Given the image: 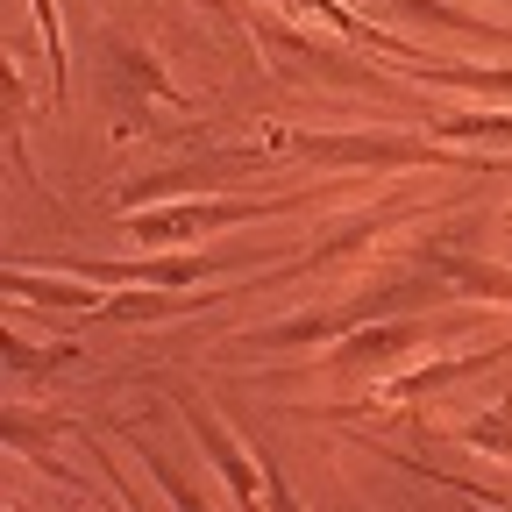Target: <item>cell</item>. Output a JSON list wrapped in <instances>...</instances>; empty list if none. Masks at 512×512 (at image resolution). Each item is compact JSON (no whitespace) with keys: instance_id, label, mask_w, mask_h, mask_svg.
Returning <instances> with one entry per match:
<instances>
[{"instance_id":"1","label":"cell","mask_w":512,"mask_h":512,"mask_svg":"<svg viewBox=\"0 0 512 512\" xmlns=\"http://www.w3.org/2000/svg\"><path fill=\"white\" fill-rule=\"evenodd\" d=\"M256 214H285L278 200H200V207H136L128 214V242L164 249V242H192L200 228H235Z\"/></svg>"},{"instance_id":"9","label":"cell","mask_w":512,"mask_h":512,"mask_svg":"<svg viewBox=\"0 0 512 512\" xmlns=\"http://www.w3.org/2000/svg\"><path fill=\"white\" fill-rule=\"evenodd\" d=\"M136 456H143V470H150V477L164 484V498H178V512H207V498L192 491V484H185V477H178V470H171V463L157 456V448H136Z\"/></svg>"},{"instance_id":"2","label":"cell","mask_w":512,"mask_h":512,"mask_svg":"<svg viewBox=\"0 0 512 512\" xmlns=\"http://www.w3.org/2000/svg\"><path fill=\"white\" fill-rule=\"evenodd\" d=\"M185 406V420H192V434H200V448L214 456V470L235 484V498H242V512H271V491H264V477L249 470V456H242V441L235 434H221V420L200 406V399H178Z\"/></svg>"},{"instance_id":"15","label":"cell","mask_w":512,"mask_h":512,"mask_svg":"<svg viewBox=\"0 0 512 512\" xmlns=\"http://www.w3.org/2000/svg\"><path fill=\"white\" fill-rule=\"evenodd\" d=\"M200 8H214V15H228V0H200Z\"/></svg>"},{"instance_id":"6","label":"cell","mask_w":512,"mask_h":512,"mask_svg":"<svg viewBox=\"0 0 512 512\" xmlns=\"http://www.w3.org/2000/svg\"><path fill=\"white\" fill-rule=\"evenodd\" d=\"M214 264L207 256H164V264H136V271H100V278H143V285H192V278H207Z\"/></svg>"},{"instance_id":"14","label":"cell","mask_w":512,"mask_h":512,"mask_svg":"<svg viewBox=\"0 0 512 512\" xmlns=\"http://www.w3.org/2000/svg\"><path fill=\"white\" fill-rule=\"evenodd\" d=\"M271 512H306V505L285 491V477H271Z\"/></svg>"},{"instance_id":"7","label":"cell","mask_w":512,"mask_h":512,"mask_svg":"<svg viewBox=\"0 0 512 512\" xmlns=\"http://www.w3.org/2000/svg\"><path fill=\"white\" fill-rule=\"evenodd\" d=\"M114 72H121L128 86H143V93H157V100H171V79L157 72V64H150V57H143L136 43H121V50H114Z\"/></svg>"},{"instance_id":"16","label":"cell","mask_w":512,"mask_h":512,"mask_svg":"<svg viewBox=\"0 0 512 512\" xmlns=\"http://www.w3.org/2000/svg\"><path fill=\"white\" fill-rule=\"evenodd\" d=\"M278 8H292V0H278Z\"/></svg>"},{"instance_id":"10","label":"cell","mask_w":512,"mask_h":512,"mask_svg":"<svg viewBox=\"0 0 512 512\" xmlns=\"http://www.w3.org/2000/svg\"><path fill=\"white\" fill-rule=\"evenodd\" d=\"M441 136H512V114H448Z\"/></svg>"},{"instance_id":"11","label":"cell","mask_w":512,"mask_h":512,"mask_svg":"<svg viewBox=\"0 0 512 512\" xmlns=\"http://www.w3.org/2000/svg\"><path fill=\"white\" fill-rule=\"evenodd\" d=\"M470 441H477V448H505V456H512V406H498L491 420H477Z\"/></svg>"},{"instance_id":"12","label":"cell","mask_w":512,"mask_h":512,"mask_svg":"<svg viewBox=\"0 0 512 512\" xmlns=\"http://www.w3.org/2000/svg\"><path fill=\"white\" fill-rule=\"evenodd\" d=\"M36 8V22H43V43H50V72H57V86H64V29H57V8L50 0H29Z\"/></svg>"},{"instance_id":"13","label":"cell","mask_w":512,"mask_h":512,"mask_svg":"<svg viewBox=\"0 0 512 512\" xmlns=\"http://www.w3.org/2000/svg\"><path fill=\"white\" fill-rule=\"evenodd\" d=\"M441 86H484V93H512V72H427Z\"/></svg>"},{"instance_id":"8","label":"cell","mask_w":512,"mask_h":512,"mask_svg":"<svg viewBox=\"0 0 512 512\" xmlns=\"http://www.w3.org/2000/svg\"><path fill=\"white\" fill-rule=\"evenodd\" d=\"M448 285H470V292H491V299H512V278L505 271H484V264H463V256H448L441 264Z\"/></svg>"},{"instance_id":"3","label":"cell","mask_w":512,"mask_h":512,"mask_svg":"<svg viewBox=\"0 0 512 512\" xmlns=\"http://www.w3.org/2000/svg\"><path fill=\"white\" fill-rule=\"evenodd\" d=\"M292 150L320 157V164H420L427 157L406 136H292Z\"/></svg>"},{"instance_id":"4","label":"cell","mask_w":512,"mask_h":512,"mask_svg":"<svg viewBox=\"0 0 512 512\" xmlns=\"http://www.w3.org/2000/svg\"><path fill=\"white\" fill-rule=\"evenodd\" d=\"M420 342V320H399V328H363L349 349H342V370H356V363H384V356H399V349H413Z\"/></svg>"},{"instance_id":"5","label":"cell","mask_w":512,"mask_h":512,"mask_svg":"<svg viewBox=\"0 0 512 512\" xmlns=\"http://www.w3.org/2000/svg\"><path fill=\"white\" fill-rule=\"evenodd\" d=\"M0 285H8L15 299H43V306H100V292L93 285H43V278H29V271H8V278H0Z\"/></svg>"}]
</instances>
